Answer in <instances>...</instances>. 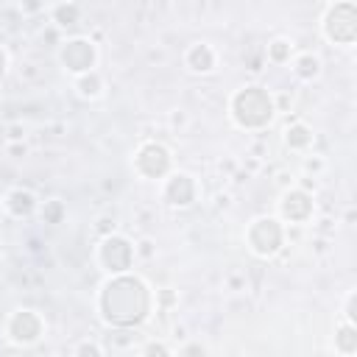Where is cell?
I'll return each instance as SVG.
<instances>
[{"mask_svg":"<svg viewBox=\"0 0 357 357\" xmlns=\"http://www.w3.org/2000/svg\"><path fill=\"white\" fill-rule=\"evenodd\" d=\"M153 312V290L137 273L109 276L98 293V315L106 326L134 329Z\"/></svg>","mask_w":357,"mask_h":357,"instance_id":"6da1fadb","label":"cell"},{"mask_svg":"<svg viewBox=\"0 0 357 357\" xmlns=\"http://www.w3.org/2000/svg\"><path fill=\"white\" fill-rule=\"evenodd\" d=\"M229 117L237 128L262 131L276 117V98L259 84L240 86L229 100Z\"/></svg>","mask_w":357,"mask_h":357,"instance_id":"7a4b0ae2","label":"cell"},{"mask_svg":"<svg viewBox=\"0 0 357 357\" xmlns=\"http://www.w3.org/2000/svg\"><path fill=\"white\" fill-rule=\"evenodd\" d=\"M321 33L337 47H354L357 42V3L335 0L321 14Z\"/></svg>","mask_w":357,"mask_h":357,"instance_id":"3957f363","label":"cell"},{"mask_svg":"<svg viewBox=\"0 0 357 357\" xmlns=\"http://www.w3.org/2000/svg\"><path fill=\"white\" fill-rule=\"evenodd\" d=\"M284 234L287 229L276 215H259L245 229V245L254 257L271 259L284 248Z\"/></svg>","mask_w":357,"mask_h":357,"instance_id":"277c9868","label":"cell"},{"mask_svg":"<svg viewBox=\"0 0 357 357\" xmlns=\"http://www.w3.org/2000/svg\"><path fill=\"white\" fill-rule=\"evenodd\" d=\"M131 167L145 181H165L173 173V153H170V148L165 142L145 139V142L137 145L134 159H131Z\"/></svg>","mask_w":357,"mask_h":357,"instance_id":"5b68a950","label":"cell"},{"mask_svg":"<svg viewBox=\"0 0 357 357\" xmlns=\"http://www.w3.org/2000/svg\"><path fill=\"white\" fill-rule=\"evenodd\" d=\"M137 257H134V243L114 231V234H106L100 237L98 243V265L109 273V276H120V273H131Z\"/></svg>","mask_w":357,"mask_h":357,"instance_id":"8992f818","label":"cell"},{"mask_svg":"<svg viewBox=\"0 0 357 357\" xmlns=\"http://www.w3.org/2000/svg\"><path fill=\"white\" fill-rule=\"evenodd\" d=\"M45 329H47V326H45V318H42L36 310H31V307L14 310V312L6 318V326H3L8 343L22 346V349L39 343V340L45 337Z\"/></svg>","mask_w":357,"mask_h":357,"instance_id":"52a82bcc","label":"cell"},{"mask_svg":"<svg viewBox=\"0 0 357 357\" xmlns=\"http://www.w3.org/2000/svg\"><path fill=\"white\" fill-rule=\"evenodd\" d=\"M59 64L73 78L84 75V73L95 70V64H98V45L89 36H70L59 47Z\"/></svg>","mask_w":357,"mask_h":357,"instance_id":"ba28073f","label":"cell"},{"mask_svg":"<svg viewBox=\"0 0 357 357\" xmlns=\"http://www.w3.org/2000/svg\"><path fill=\"white\" fill-rule=\"evenodd\" d=\"M198 198H201V184L187 170H173L162 181V201L170 209H190L198 204Z\"/></svg>","mask_w":357,"mask_h":357,"instance_id":"9c48e42d","label":"cell"},{"mask_svg":"<svg viewBox=\"0 0 357 357\" xmlns=\"http://www.w3.org/2000/svg\"><path fill=\"white\" fill-rule=\"evenodd\" d=\"M315 212V201L310 195V190L304 187H287L279 198V220L282 223H293V226H304L310 223Z\"/></svg>","mask_w":357,"mask_h":357,"instance_id":"30bf717a","label":"cell"},{"mask_svg":"<svg viewBox=\"0 0 357 357\" xmlns=\"http://www.w3.org/2000/svg\"><path fill=\"white\" fill-rule=\"evenodd\" d=\"M184 67L195 75H209L218 70V50L209 42H192L184 50Z\"/></svg>","mask_w":357,"mask_h":357,"instance_id":"8fae6325","label":"cell"},{"mask_svg":"<svg viewBox=\"0 0 357 357\" xmlns=\"http://www.w3.org/2000/svg\"><path fill=\"white\" fill-rule=\"evenodd\" d=\"M3 209H6L11 218L25 220V218H31V215L39 212V198H36L33 190H28V187H11V190L3 195Z\"/></svg>","mask_w":357,"mask_h":357,"instance_id":"7c38bea8","label":"cell"},{"mask_svg":"<svg viewBox=\"0 0 357 357\" xmlns=\"http://www.w3.org/2000/svg\"><path fill=\"white\" fill-rule=\"evenodd\" d=\"M290 67H293V75H296L298 81H304V84L318 81V78H321V73H324V61H321V56H318V53H312V50L296 53V56H293V61H290Z\"/></svg>","mask_w":357,"mask_h":357,"instance_id":"4fadbf2b","label":"cell"},{"mask_svg":"<svg viewBox=\"0 0 357 357\" xmlns=\"http://www.w3.org/2000/svg\"><path fill=\"white\" fill-rule=\"evenodd\" d=\"M282 139H284V145H287L290 151L304 153V151H310V148H312V142H315V131H312L304 120H293V123H287V128H284Z\"/></svg>","mask_w":357,"mask_h":357,"instance_id":"5bb4252c","label":"cell"},{"mask_svg":"<svg viewBox=\"0 0 357 357\" xmlns=\"http://www.w3.org/2000/svg\"><path fill=\"white\" fill-rule=\"evenodd\" d=\"M73 89H75L84 100H98V98L103 95V89H106V81H103V75H100L98 70H89V73L73 78Z\"/></svg>","mask_w":357,"mask_h":357,"instance_id":"9a60e30c","label":"cell"},{"mask_svg":"<svg viewBox=\"0 0 357 357\" xmlns=\"http://www.w3.org/2000/svg\"><path fill=\"white\" fill-rule=\"evenodd\" d=\"M47 14H50V22H56V28H75L81 22V17H84V8H81V3L67 0V3L50 6Z\"/></svg>","mask_w":357,"mask_h":357,"instance_id":"2e32d148","label":"cell"},{"mask_svg":"<svg viewBox=\"0 0 357 357\" xmlns=\"http://www.w3.org/2000/svg\"><path fill=\"white\" fill-rule=\"evenodd\" d=\"M332 346H335V351H337L340 357H354V354H357V326L340 321V324L335 326Z\"/></svg>","mask_w":357,"mask_h":357,"instance_id":"e0dca14e","label":"cell"},{"mask_svg":"<svg viewBox=\"0 0 357 357\" xmlns=\"http://www.w3.org/2000/svg\"><path fill=\"white\" fill-rule=\"evenodd\" d=\"M265 56H268V61H271V64H290V61H293V56H296V47H293V42H290V39L276 36V39H271V42H268Z\"/></svg>","mask_w":357,"mask_h":357,"instance_id":"ac0fdd59","label":"cell"},{"mask_svg":"<svg viewBox=\"0 0 357 357\" xmlns=\"http://www.w3.org/2000/svg\"><path fill=\"white\" fill-rule=\"evenodd\" d=\"M39 218H42V223H47V226H59V223H64V218H67V204H64L61 198L42 201V204H39Z\"/></svg>","mask_w":357,"mask_h":357,"instance_id":"d6986e66","label":"cell"},{"mask_svg":"<svg viewBox=\"0 0 357 357\" xmlns=\"http://www.w3.org/2000/svg\"><path fill=\"white\" fill-rule=\"evenodd\" d=\"M139 357H173V351H170V346H167L165 340L151 337V340H145V343H142Z\"/></svg>","mask_w":357,"mask_h":357,"instance_id":"ffe728a7","label":"cell"},{"mask_svg":"<svg viewBox=\"0 0 357 357\" xmlns=\"http://www.w3.org/2000/svg\"><path fill=\"white\" fill-rule=\"evenodd\" d=\"M73 357H103V346L98 340H81L75 349H73Z\"/></svg>","mask_w":357,"mask_h":357,"instance_id":"44dd1931","label":"cell"},{"mask_svg":"<svg viewBox=\"0 0 357 357\" xmlns=\"http://www.w3.org/2000/svg\"><path fill=\"white\" fill-rule=\"evenodd\" d=\"M134 257H137V259H145V262L153 259V257H156V243H153L151 237L137 240V243H134Z\"/></svg>","mask_w":357,"mask_h":357,"instance_id":"7402d4cb","label":"cell"},{"mask_svg":"<svg viewBox=\"0 0 357 357\" xmlns=\"http://www.w3.org/2000/svg\"><path fill=\"white\" fill-rule=\"evenodd\" d=\"M343 321L357 326V290H349L343 298Z\"/></svg>","mask_w":357,"mask_h":357,"instance_id":"603a6c76","label":"cell"},{"mask_svg":"<svg viewBox=\"0 0 357 357\" xmlns=\"http://www.w3.org/2000/svg\"><path fill=\"white\" fill-rule=\"evenodd\" d=\"M153 304L165 310V307H173V304H178V296H176L170 287H162V290H156V293H153Z\"/></svg>","mask_w":357,"mask_h":357,"instance_id":"cb8c5ba5","label":"cell"},{"mask_svg":"<svg viewBox=\"0 0 357 357\" xmlns=\"http://www.w3.org/2000/svg\"><path fill=\"white\" fill-rule=\"evenodd\" d=\"M178 357H206V346L201 340H187L178 351Z\"/></svg>","mask_w":357,"mask_h":357,"instance_id":"d4e9b609","label":"cell"},{"mask_svg":"<svg viewBox=\"0 0 357 357\" xmlns=\"http://www.w3.org/2000/svg\"><path fill=\"white\" fill-rule=\"evenodd\" d=\"M95 231H98L100 237H106V234H114V218H109V215H100V218L95 220Z\"/></svg>","mask_w":357,"mask_h":357,"instance_id":"484cf974","label":"cell"},{"mask_svg":"<svg viewBox=\"0 0 357 357\" xmlns=\"http://www.w3.org/2000/svg\"><path fill=\"white\" fill-rule=\"evenodd\" d=\"M6 134H8V142H22L25 139V126L22 123H11L6 128Z\"/></svg>","mask_w":357,"mask_h":357,"instance_id":"4316f807","label":"cell"},{"mask_svg":"<svg viewBox=\"0 0 357 357\" xmlns=\"http://www.w3.org/2000/svg\"><path fill=\"white\" fill-rule=\"evenodd\" d=\"M6 153L14 156V159H20V156L28 153V145H25V142H6Z\"/></svg>","mask_w":357,"mask_h":357,"instance_id":"83f0119b","label":"cell"},{"mask_svg":"<svg viewBox=\"0 0 357 357\" xmlns=\"http://www.w3.org/2000/svg\"><path fill=\"white\" fill-rule=\"evenodd\" d=\"M304 170H312V173L324 170V159H318V156H307V159H304Z\"/></svg>","mask_w":357,"mask_h":357,"instance_id":"f1b7e54d","label":"cell"},{"mask_svg":"<svg viewBox=\"0 0 357 357\" xmlns=\"http://www.w3.org/2000/svg\"><path fill=\"white\" fill-rule=\"evenodd\" d=\"M6 70H8V50L0 45V78L6 75Z\"/></svg>","mask_w":357,"mask_h":357,"instance_id":"f546056e","label":"cell"},{"mask_svg":"<svg viewBox=\"0 0 357 357\" xmlns=\"http://www.w3.org/2000/svg\"><path fill=\"white\" fill-rule=\"evenodd\" d=\"M170 123H173V126H178V123H181V126H184V123H187V117H184V112H173V117H170Z\"/></svg>","mask_w":357,"mask_h":357,"instance_id":"4dcf8cb0","label":"cell"}]
</instances>
